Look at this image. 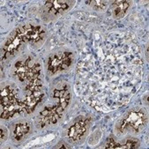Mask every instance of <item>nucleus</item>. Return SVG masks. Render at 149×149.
I'll use <instances>...</instances> for the list:
<instances>
[{"label":"nucleus","instance_id":"obj_1","mask_svg":"<svg viewBox=\"0 0 149 149\" xmlns=\"http://www.w3.org/2000/svg\"><path fill=\"white\" fill-rule=\"evenodd\" d=\"M53 98L56 100L55 104L45 107L39 113L36 120V125L39 128L55 125L62 117L72 101L69 86L66 83L56 86L53 91Z\"/></svg>","mask_w":149,"mask_h":149},{"label":"nucleus","instance_id":"obj_2","mask_svg":"<svg viewBox=\"0 0 149 149\" xmlns=\"http://www.w3.org/2000/svg\"><path fill=\"white\" fill-rule=\"evenodd\" d=\"M147 123L148 116L143 109H132L116 124V129L120 134L139 133L146 128Z\"/></svg>","mask_w":149,"mask_h":149},{"label":"nucleus","instance_id":"obj_3","mask_svg":"<svg viewBox=\"0 0 149 149\" xmlns=\"http://www.w3.org/2000/svg\"><path fill=\"white\" fill-rule=\"evenodd\" d=\"M0 116L3 119H9L20 113L19 98L18 90L11 85H6L1 87L0 94Z\"/></svg>","mask_w":149,"mask_h":149},{"label":"nucleus","instance_id":"obj_4","mask_svg":"<svg viewBox=\"0 0 149 149\" xmlns=\"http://www.w3.org/2000/svg\"><path fill=\"white\" fill-rule=\"evenodd\" d=\"M13 74L20 81L27 83L40 78L41 65L30 56L23 57L17 61L13 66Z\"/></svg>","mask_w":149,"mask_h":149},{"label":"nucleus","instance_id":"obj_5","mask_svg":"<svg viewBox=\"0 0 149 149\" xmlns=\"http://www.w3.org/2000/svg\"><path fill=\"white\" fill-rule=\"evenodd\" d=\"M73 0H49L46 1L42 7L41 16L43 20L50 21L56 19L69 12L75 5Z\"/></svg>","mask_w":149,"mask_h":149},{"label":"nucleus","instance_id":"obj_6","mask_svg":"<svg viewBox=\"0 0 149 149\" xmlns=\"http://www.w3.org/2000/svg\"><path fill=\"white\" fill-rule=\"evenodd\" d=\"M16 30L26 43L34 47L42 46L47 37V32L45 29L42 26L35 24L29 23L20 26L16 28Z\"/></svg>","mask_w":149,"mask_h":149},{"label":"nucleus","instance_id":"obj_7","mask_svg":"<svg viewBox=\"0 0 149 149\" xmlns=\"http://www.w3.org/2000/svg\"><path fill=\"white\" fill-rule=\"evenodd\" d=\"M91 124L92 119L90 116H78L66 131V138L69 142L78 144L83 141L89 132Z\"/></svg>","mask_w":149,"mask_h":149},{"label":"nucleus","instance_id":"obj_8","mask_svg":"<svg viewBox=\"0 0 149 149\" xmlns=\"http://www.w3.org/2000/svg\"><path fill=\"white\" fill-rule=\"evenodd\" d=\"M74 56L70 51H59L49 56L48 59V72L55 75L70 68L72 65Z\"/></svg>","mask_w":149,"mask_h":149},{"label":"nucleus","instance_id":"obj_9","mask_svg":"<svg viewBox=\"0 0 149 149\" xmlns=\"http://www.w3.org/2000/svg\"><path fill=\"white\" fill-rule=\"evenodd\" d=\"M26 42L17 32V30L13 31V33L7 37L6 41L5 42L2 50H1V58L2 62H5L13 56H15L22 48V46Z\"/></svg>","mask_w":149,"mask_h":149},{"label":"nucleus","instance_id":"obj_10","mask_svg":"<svg viewBox=\"0 0 149 149\" xmlns=\"http://www.w3.org/2000/svg\"><path fill=\"white\" fill-rule=\"evenodd\" d=\"M43 99V94L42 92L37 93H26V95L19 100V110L20 113L30 114L38 104Z\"/></svg>","mask_w":149,"mask_h":149},{"label":"nucleus","instance_id":"obj_11","mask_svg":"<svg viewBox=\"0 0 149 149\" xmlns=\"http://www.w3.org/2000/svg\"><path fill=\"white\" fill-rule=\"evenodd\" d=\"M140 142L135 138H128L124 142H116L112 137L107 139L104 148L108 149H134L139 147Z\"/></svg>","mask_w":149,"mask_h":149},{"label":"nucleus","instance_id":"obj_12","mask_svg":"<svg viewBox=\"0 0 149 149\" xmlns=\"http://www.w3.org/2000/svg\"><path fill=\"white\" fill-rule=\"evenodd\" d=\"M31 132V125L27 121H19L13 125L12 128L13 139L16 142L23 140Z\"/></svg>","mask_w":149,"mask_h":149},{"label":"nucleus","instance_id":"obj_13","mask_svg":"<svg viewBox=\"0 0 149 149\" xmlns=\"http://www.w3.org/2000/svg\"><path fill=\"white\" fill-rule=\"evenodd\" d=\"M132 5V2L128 1V0H116V1L112 2L110 7L113 17L116 19H121L125 17Z\"/></svg>","mask_w":149,"mask_h":149},{"label":"nucleus","instance_id":"obj_14","mask_svg":"<svg viewBox=\"0 0 149 149\" xmlns=\"http://www.w3.org/2000/svg\"><path fill=\"white\" fill-rule=\"evenodd\" d=\"M86 4L90 6L95 11H104L108 6V1L105 0H90V1H86Z\"/></svg>","mask_w":149,"mask_h":149},{"label":"nucleus","instance_id":"obj_15","mask_svg":"<svg viewBox=\"0 0 149 149\" xmlns=\"http://www.w3.org/2000/svg\"><path fill=\"white\" fill-rule=\"evenodd\" d=\"M8 138V132L6 128L4 127H1V143L6 141Z\"/></svg>","mask_w":149,"mask_h":149},{"label":"nucleus","instance_id":"obj_16","mask_svg":"<svg viewBox=\"0 0 149 149\" xmlns=\"http://www.w3.org/2000/svg\"><path fill=\"white\" fill-rule=\"evenodd\" d=\"M54 148H65V149H67V148H71V146H69L65 142H60V143H58Z\"/></svg>","mask_w":149,"mask_h":149}]
</instances>
